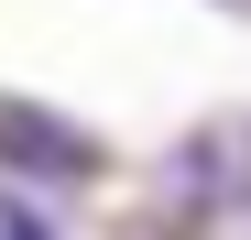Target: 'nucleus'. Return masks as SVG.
<instances>
[{"label":"nucleus","mask_w":251,"mask_h":240,"mask_svg":"<svg viewBox=\"0 0 251 240\" xmlns=\"http://www.w3.org/2000/svg\"><path fill=\"white\" fill-rule=\"evenodd\" d=\"M0 240H55V229H44V218H33V208H22V196H0Z\"/></svg>","instance_id":"1"}]
</instances>
